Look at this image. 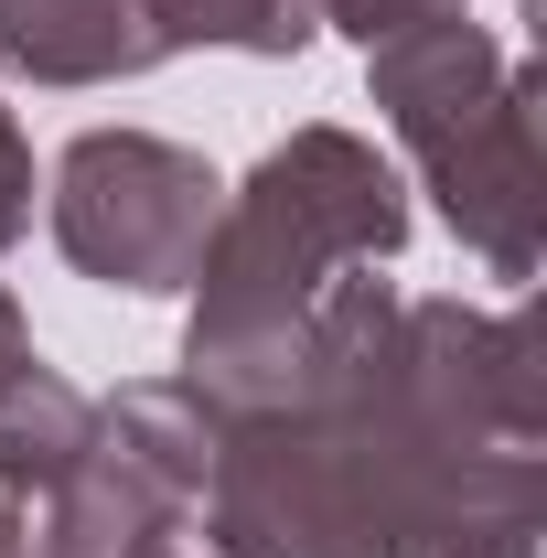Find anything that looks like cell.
Instances as JSON below:
<instances>
[{
    "label": "cell",
    "mask_w": 547,
    "mask_h": 558,
    "mask_svg": "<svg viewBox=\"0 0 547 558\" xmlns=\"http://www.w3.org/2000/svg\"><path fill=\"white\" fill-rule=\"evenodd\" d=\"M409 236V194L398 172L365 150L354 130H301L236 183V205H215V236L194 258V344L183 376H215L236 354H258L269 333H290L333 279L398 258Z\"/></svg>",
    "instance_id": "1"
},
{
    "label": "cell",
    "mask_w": 547,
    "mask_h": 558,
    "mask_svg": "<svg viewBox=\"0 0 547 558\" xmlns=\"http://www.w3.org/2000/svg\"><path fill=\"white\" fill-rule=\"evenodd\" d=\"M215 205H226V183L150 130H86L54 161V236L108 290H194Z\"/></svg>",
    "instance_id": "2"
},
{
    "label": "cell",
    "mask_w": 547,
    "mask_h": 558,
    "mask_svg": "<svg viewBox=\"0 0 547 558\" xmlns=\"http://www.w3.org/2000/svg\"><path fill=\"white\" fill-rule=\"evenodd\" d=\"M429 183H440V215L462 226V247H483L494 279H526L537 269V215H547V172H537V75L515 65L505 97L483 108L462 140L429 150Z\"/></svg>",
    "instance_id": "3"
},
{
    "label": "cell",
    "mask_w": 547,
    "mask_h": 558,
    "mask_svg": "<svg viewBox=\"0 0 547 558\" xmlns=\"http://www.w3.org/2000/svg\"><path fill=\"white\" fill-rule=\"evenodd\" d=\"M365 54H376V108H387V130L409 140L418 161H429L440 140H462L483 108L505 97V75H515V54H494L462 11L398 22V33H376Z\"/></svg>",
    "instance_id": "4"
},
{
    "label": "cell",
    "mask_w": 547,
    "mask_h": 558,
    "mask_svg": "<svg viewBox=\"0 0 547 558\" xmlns=\"http://www.w3.org/2000/svg\"><path fill=\"white\" fill-rule=\"evenodd\" d=\"M97 462L108 473H130L150 505H172V515H205V484H215V440H226V418L172 376V387H119L108 409H97Z\"/></svg>",
    "instance_id": "5"
},
{
    "label": "cell",
    "mask_w": 547,
    "mask_h": 558,
    "mask_svg": "<svg viewBox=\"0 0 547 558\" xmlns=\"http://www.w3.org/2000/svg\"><path fill=\"white\" fill-rule=\"evenodd\" d=\"M0 65L33 86H108L161 65V33L139 0H0Z\"/></svg>",
    "instance_id": "6"
},
{
    "label": "cell",
    "mask_w": 547,
    "mask_h": 558,
    "mask_svg": "<svg viewBox=\"0 0 547 558\" xmlns=\"http://www.w3.org/2000/svg\"><path fill=\"white\" fill-rule=\"evenodd\" d=\"M86 429H97V409L75 398L54 365H22V376H0V484L22 494V505H44V494L75 473Z\"/></svg>",
    "instance_id": "7"
},
{
    "label": "cell",
    "mask_w": 547,
    "mask_h": 558,
    "mask_svg": "<svg viewBox=\"0 0 547 558\" xmlns=\"http://www.w3.org/2000/svg\"><path fill=\"white\" fill-rule=\"evenodd\" d=\"M139 22L172 44H236V54H301L312 44V0H139Z\"/></svg>",
    "instance_id": "8"
},
{
    "label": "cell",
    "mask_w": 547,
    "mask_h": 558,
    "mask_svg": "<svg viewBox=\"0 0 547 558\" xmlns=\"http://www.w3.org/2000/svg\"><path fill=\"white\" fill-rule=\"evenodd\" d=\"M323 22H343L354 44H376V33H398V22H429V11H462V0H312Z\"/></svg>",
    "instance_id": "9"
},
{
    "label": "cell",
    "mask_w": 547,
    "mask_h": 558,
    "mask_svg": "<svg viewBox=\"0 0 547 558\" xmlns=\"http://www.w3.org/2000/svg\"><path fill=\"white\" fill-rule=\"evenodd\" d=\"M33 226V150H22V130H11V108H0V247Z\"/></svg>",
    "instance_id": "10"
},
{
    "label": "cell",
    "mask_w": 547,
    "mask_h": 558,
    "mask_svg": "<svg viewBox=\"0 0 547 558\" xmlns=\"http://www.w3.org/2000/svg\"><path fill=\"white\" fill-rule=\"evenodd\" d=\"M130 558H226V548H215V526H205V515H172V526H150Z\"/></svg>",
    "instance_id": "11"
},
{
    "label": "cell",
    "mask_w": 547,
    "mask_h": 558,
    "mask_svg": "<svg viewBox=\"0 0 547 558\" xmlns=\"http://www.w3.org/2000/svg\"><path fill=\"white\" fill-rule=\"evenodd\" d=\"M33 365V333H22V312H11V290H0V376H22Z\"/></svg>",
    "instance_id": "12"
},
{
    "label": "cell",
    "mask_w": 547,
    "mask_h": 558,
    "mask_svg": "<svg viewBox=\"0 0 547 558\" xmlns=\"http://www.w3.org/2000/svg\"><path fill=\"white\" fill-rule=\"evenodd\" d=\"M22 548H33V505L0 484V558H22Z\"/></svg>",
    "instance_id": "13"
},
{
    "label": "cell",
    "mask_w": 547,
    "mask_h": 558,
    "mask_svg": "<svg viewBox=\"0 0 547 558\" xmlns=\"http://www.w3.org/2000/svg\"><path fill=\"white\" fill-rule=\"evenodd\" d=\"M451 558H526V537H483V548H451Z\"/></svg>",
    "instance_id": "14"
},
{
    "label": "cell",
    "mask_w": 547,
    "mask_h": 558,
    "mask_svg": "<svg viewBox=\"0 0 547 558\" xmlns=\"http://www.w3.org/2000/svg\"><path fill=\"white\" fill-rule=\"evenodd\" d=\"M22 558H44V548H22Z\"/></svg>",
    "instance_id": "15"
}]
</instances>
